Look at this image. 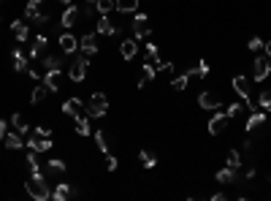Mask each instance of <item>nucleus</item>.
<instances>
[{"mask_svg":"<svg viewBox=\"0 0 271 201\" xmlns=\"http://www.w3.org/2000/svg\"><path fill=\"white\" fill-rule=\"evenodd\" d=\"M258 103L263 112H271V90H263V93L258 95Z\"/></svg>","mask_w":271,"mask_h":201,"instance_id":"33","label":"nucleus"},{"mask_svg":"<svg viewBox=\"0 0 271 201\" xmlns=\"http://www.w3.org/2000/svg\"><path fill=\"white\" fill-rule=\"evenodd\" d=\"M119 52H122V57H125V60H133V57H136V52H138V41H136V38H128V41H122Z\"/></svg>","mask_w":271,"mask_h":201,"instance_id":"25","label":"nucleus"},{"mask_svg":"<svg viewBox=\"0 0 271 201\" xmlns=\"http://www.w3.org/2000/svg\"><path fill=\"white\" fill-rule=\"evenodd\" d=\"M46 49H49V38L46 36H36V41H33V49H30V57L33 60H41L44 54H46Z\"/></svg>","mask_w":271,"mask_h":201,"instance_id":"14","label":"nucleus"},{"mask_svg":"<svg viewBox=\"0 0 271 201\" xmlns=\"http://www.w3.org/2000/svg\"><path fill=\"white\" fill-rule=\"evenodd\" d=\"M11 65H14V71H17V74L27 71V57H24L22 49H14V52H11Z\"/></svg>","mask_w":271,"mask_h":201,"instance_id":"20","label":"nucleus"},{"mask_svg":"<svg viewBox=\"0 0 271 201\" xmlns=\"http://www.w3.org/2000/svg\"><path fill=\"white\" fill-rule=\"evenodd\" d=\"M233 90L236 95H242L244 98V106H252V98H249V82L244 76H233Z\"/></svg>","mask_w":271,"mask_h":201,"instance_id":"11","label":"nucleus"},{"mask_svg":"<svg viewBox=\"0 0 271 201\" xmlns=\"http://www.w3.org/2000/svg\"><path fill=\"white\" fill-rule=\"evenodd\" d=\"M6 133H8V128H6V120H0V139L6 136Z\"/></svg>","mask_w":271,"mask_h":201,"instance_id":"44","label":"nucleus"},{"mask_svg":"<svg viewBox=\"0 0 271 201\" xmlns=\"http://www.w3.org/2000/svg\"><path fill=\"white\" fill-rule=\"evenodd\" d=\"M44 84H46L52 93H57L60 84H63V71H49L46 76H44Z\"/></svg>","mask_w":271,"mask_h":201,"instance_id":"23","label":"nucleus"},{"mask_svg":"<svg viewBox=\"0 0 271 201\" xmlns=\"http://www.w3.org/2000/svg\"><path fill=\"white\" fill-rule=\"evenodd\" d=\"M263 49H266V57H271V41H266Z\"/></svg>","mask_w":271,"mask_h":201,"instance_id":"45","label":"nucleus"},{"mask_svg":"<svg viewBox=\"0 0 271 201\" xmlns=\"http://www.w3.org/2000/svg\"><path fill=\"white\" fill-rule=\"evenodd\" d=\"M57 3H63V6H71V0H57Z\"/></svg>","mask_w":271,"mask_h":201,"instance_id":"46","label":"nucleus"},{"mask_svg":"<svg viewBox=\"0 0 271 201\" xmlns=\"http://www.w3.org/2000/svg\"><path fill=\"white\" fill-rule=\"evenodd\" d=\"M49 172H52V174H63L65 172V160L63 158H52V160H49Z\"/></svg>","mask_w":271,"mask_h":201,"instance_id":"35","label":"nucleus"},{"mask_svg":"<svg viewBox=\"0 0 271 201\" xmlns=\"http://www.w3.org/2000/svg\"><path fill=\"white\" fill-rule=\"evenodd\" d=\"M24 190H27L30 199H36V201L52 199V190H49V185H46V179H44L41 172H33V174H30L27 182H24Z\"/></svg>","mask_w":271,"mask_h":201,"instance_id":"1","label":"nucleus"},{"mask_svg":"<svg viewBox=\"0 0 271 201\" xmlns=\"http://www.w3.org/2000/svg\"><path fill=\"white\" fill-rule=\"evenodd\" d=\"M87 3H95V0H87Z\"/></svg>","mask_w":271,"mask_h":201,"instance_id":"47","label":"nucleus"},{"mask_svg":"<svg viewBox=\"0 0 271 201\" xmlns=\"http://www.w3.org/2000/svg\"><path fill=\"white\" fill-rule=\"evenodd\" d=\"M49 93H52V90H49L46 84H38V87L30 93V103H36V106H38V103H44V100L49 98Z\"/></svg>","mask_w":271,"mask_h":201,"instance_id":"26","label":"nucleus"},{"mask_svg":"<svg viewBox=\"0 0 271 201\" xmlns=\"http://www.w3.org/2000/svg\"><path fill=\"white\" fill-rule=\"evenodd\" d=\"M11 30H14V36H17V41H19V44L27 41V36H30V25L24 22V19H14V22H11Z\"/></svg>","mask_w":271,"mask_h":201,"instance_id":"16","label":"nucleus"},{"mask_svg":"<svg viewBox=\"0 0 271 201\" xmlns=\"http://www.w3.org/2000/svg\"><path fill=\"white\" fill-rule=\"evenodd\" d=\"M155 68H158V74H171L174 63H171V60H155Z\"/></svg>","mask_w":271,"mask_h":201,"instance_id":"37","label":"nucleus"},{"mask_svg":"<svg viewBox=\"0 0 271 201\" xmlns=\"http://www.w3.org/2000/svg\"><path fill=\"white\" fill-rule=\"evenodd\" d=\"M11 125L22 133V136H24V133H30V125H27V120H24L22 114H11Z\"/></svg>","mask_w":271,"mask_h":201,"instance_id":"28","label":"nucleus"},{"mask_svg":"<svg viewBox=\"0 0 271 201\" xmlns=\"http://www.w3.org/2000/svg\"><path fill=\"white\" fill-rule=\"evenodd\" d=\"M187 82H190V74H182V76H177L171 82V87L174 90H184V87H187Z\"/></svg>","mask_w":271,"mask_h":201,"instance_id":"39","label":"nucleus"},{"mask_svg":"<svg viewBox=\"0 0 271 201\" xmlns=\"http://www.w3.org/2000/svg\"><path fill=\"white\" fill-rule=\"evenodd\" d=\"M252 68H255L252 79H255V82H263V79L271 74V57H258V60H255Z\"/></svg>","mask_w":271,"mask_h":201,"instance_id":"8","label":"nucleus"},{"mask_svg":"<svg viewBox=\"0 0 271 201\" xmlns=\"http://www.w3.org/2000/svg\"><path fill=\"white\" fill-rule=\"evenodd\" d=\"M76 49H79V38L65 30L63 36H60V52H63V54H73Z\"/></svg>","mask_w":271,"mask_h":201,"instance_id":"10","label":"nucleus"},{"mask_svg":"<svg viewBox=\"0 0 271 201\" xmlns=\"http://www.w3.org/2000/svg\"><path fill=\"white\" fill-rule=\"evenodd\" d=\"M155 76H158V68H155L152 60H147V63H144V74H141V79H138V90H144L147 82H152Z\"/></svg>","mask_w":271,"mask_h":201,"instance_id":"18","label":"nucleus"},{"mask_svg":"<svg viewBox=\"0 0 271 201\" xmlns=\"http://www.w3.org/2000/svg\"><path fill=\"white\" fill-rule=\"evenodd\" d=\"M138 160H141L144 169H155V166H158V158H155L152 152H147V150H141V152H138Z\"/></svg>","mask_w":271,"mask_h":201,"instance_id":"30","label":"nucleus"},{"mask_svg":"<svg viewBox=\"0 0 271 201\" xmlns=\"http://www.w3.org/2000/svg\"><path fill=\"white\" fill-rule=\"evenodd\" d=\"M27 147L36 150V152H49V147H52V136H44V133L33 130V133L27 136Z\"/></svg>","mask_w":271,"mask_h":201,"instance_id":"5","label":"nucleus"},{"mask_svg":"<svg viewBox=\"0 0 271 201\" xmlns=\"http://www.w3.org/2000/svg\"><path fill=\"white\" fill-rule=\"evenodd\" d=\"M228 123H230V117H228V114L217 112L212 120H209V133H212V136H220V133H225V128H228Z\"/></svg>","mask_w":271,"mask_h":201,"instance_id":"7","label":"nucleus"},{"mask_svg":"<svg viewBox=\"0 0 271 201\" xmlns=\"http://www.w3.org/2000/svg\"><path fill=\"white\" fill-rule=\"evenodd\" d=\"M24 160H27V169H30V174H33V172H41V166H38V158H36V150H30V152H27V158H24Z\"/></svg>","mask_w":271,"mask_h":201,"instance_id":"36","label":"nucleus"},{"mask_svg":"<svg viewBox=\"0 0 271 201\" xmlns=\"http://www.w3.org/2000/svg\"><path fill=\"white\" fill-rule=\"evenodd\" d=\"M242 103H230L228 109H225V114H228V117H239V114H242Z\"/></svg>","mask_w":271,"mask_h":201,"instance_id":"40","label":"nucleus"},{"mask_svg":"<svg viewBox=\"0 0 271 201\" xmlns=\"http://www.w3.org/2000/svg\"><path fill=\"white\" fill-rule=\"evenodd\" d=\"M247 47L252 49V52H260V49H263V41H260V38L255 36V38H249V44H247Z\"/></svg>","mask_w":271,"mask_h":201,"instance_id":"42","label":"nucleus"},{"mask_svg":"<svg viewBox=\"0 0 271 201\" xmlns=\"http://www.w3.org/2000/svg\"><path fill=\"white\" fill-rule=\"evenodd\" d=\"M44 65L46 71H63V54H44Z\"/></svg>","mask_w":271,"mask_h":201,"instance_id":"24","label":"nucleus"},{"mask_svg":"<svg viewBox=\"0 0 271 201\" xmlns=\"http://www.w3.org/2000/svg\"><path fill=\"white\" fill-rule=\"evenodd\" d=\"M87 68H90L87 54H82V57H73L71 68H68V76H71V82H84V76H87Z\"/></svg>","mask_w":271,"mask_h":201,"instance_id":"4","label":"nucleus"},{"mask_svg":"<svg viewBox=\"0 0 271 201\" xmlns=\"http://www.w3.org/2000/svg\"><path fill=\"white\" fill-rule=\"evenodd\" d=\"M76 19H79V8L71 3V6H65L63 17H60V25H63V30H71L76 25Z\"/></svg>","mask_w":271,"mask_h":201,"instance_id":"13","label":"nucleus"},{"mask_svg":"<svg viewBox=\"0 0 271 201\" xmlns=\"http://www.w3.org/2000/svg\"><path fill=\"white\" fill-rule=\"evenodd\" d=\"M214 179H217L220 185H230V182H239V169H230V166H225V169H220V172L214 174Z\"/></svg>","mask_w":271,"mask_h":201,"instance_id":"15","label":"nucleus"},{"mask_svg":"<svg viewBox=\"0 0 271 201\" xmlns=\"http://www.w3.org/2000/svg\"><path fill=\"white\" fill-rule=\"evenodd\" d=\"M198 106L201 109H220V106H223V95H217V93H201L198 95Z\"/></svg>","mask_w":271,"mask_h":201,"instance_id":"9","label":"nucleus"},{"mask_svg":"<svg viewBox=\"0 0 271 201\" xmlns=\"http://www.w3.org/2000/svg\"><path fill=\"white\" fill-rule=\"evenodd\" d=\"M266 117H269V112H252V114H249L247 125H244V128H247V133H255V130L266 123Z\"/></svg>","mask_w":271,"mask_h":201,"instance_id":"17","label":"nucleus"},{"mask_svg":"<svg viewBox=\"0 0 271 201\" xmlns=\"http://www.w3.org/2000/svg\"><path fill=\"white\" fill-rule=\"evenodd\" d=\"M63 112H65V114H71V117H73V123H76V120L90 117V109H87V103H82L79 98H68V100H65V103H63Z\"/></svg>","mask_w":271,"mask_h":201,"instance_id":"2","label":"nucleus"},{"mask_svg":"<svg viewBox=\"0 0 271 201\" xmlns=\"http://www.w3.org/2000/svg\"><path fill=\"white\" fill-rule=\"evenodd\" d=\"M117 158H114V155H106V169H109V172H114V169H117Z\"/></svg>","mask_w":271,"mask_h":201,"instance_id":"43","label":"nucleus"},{"mask_svg":"<svg viewBox=\"0 0 271 201\" xmlns=\"http://www.w3.org/2000/svg\"><path fill=\"white\" fill-rule=\"evenodd\" d=\"M71 196H73V190H71V185H68V182H57V188L52 190L54 201H68Z\"/></svg>","mask_w":271,"mask_h":201,"instance_id":"22","label":"nucleus"},{"mask_svg":"<svg viewBox=\"0 0 271 201\" xmlns=\"http://www.w3.org/2000/svg\"><path fill=\"white\" fill-rule=\"evenodd\" d=\"M79 49H82V54H87V57L98 54V41H95L92 33H84V36L79 38Z\"/></svg>","mask_w":271,"mask_h":201,"instance_id":"12","label":"nucleus"},{"mask_svg":"<svg viewBox=\"0 0 271 201\" xmlns=\"http://www.w3.org/2000/svg\"><path fill=\"white\" fill-rule=\"evenodd\" d=\"M3 142H6V147H8V150H22V147H24L22 133H19V130H8L6 136H3Z\"/></svg>","mask_w":271,"mask_h":201,"instance_id":"21","label":"nucleus"},{"mask_svg":"<svg viewBox=\"0 0 271 201\" xmlns=\"http://www.w3.org/2000/svg\"><path fill=\"white\" fill-rule=\"evenodd\" d=\"M133 33H136V41H141L152 33V25H149V17L147 14H136L133 17Z\"/></svg>","mask_w":271,"mask_h":201,"instance_id":"6","label":"nucleus"},{"mask_svg":"<svg viewBox=\"0 0 271 201\" xmlns=\"http://www.w3.org/2000/svg\"><path fill=\"white\" fill-rule=\"evenodd\" d=\"M95 11H98L100 17L112 14V11H114V0H95Z\"/></svg>","mask_w":271,"mask_h":201,"instance_id":"29","label":"nucleus"},{"mask_svg":"<svg viewBox=\"0 0 271 201\" xmlns=\"http://www.w3.org/2000/svg\"><path fill=\"white\" fill-rule=\"evenodd\" d=\"M95 144H98V150L103 155H109V139H106V133H103V130H95Z\"/></svg>","mask_w":271,"mask_h":201,"instance_id":"31","label":"nucleus"},{"mask_svg":"<svg viewBox=\"0 0 271 201\" xmlns=\"http://www.w3.org/2000/svg\"><path fill=\"white\" fill-rule=\"evenodd\" d=\"M98 33H100V36H117L119 27H117V25H114L109 17H100V19H98Z\"/></svg>","mask_w":271,"mask_h":201,"instance_id":"19","label":"nucleus"},{"mask_svg":"<svg viewBox=\"0 0 271 201\" xmlns=\"http://www.w3.org/2000/svg\"><path fill=\"white\" fill-rule=\"evenodd\" d=\"M90 117H84V120H76V133L79 136H90V123H87Z\"/></svg>","mask_w":271,"mask_h":201,"instance_id":"38","label":"nucleus"},{"mask_svg":"<svg viewBox=\"0 0 271 201\" xmlns=\"http://www.w3.org/2000/svg\"><path fill=\"white\" fill-rule=\"evenodd\" d=\"M87 109H90V117H103V114L109 112V98L103 93H92Z\"/></svg>","mask_w":271,"mask_h":201,"instance_id":"3","label":"nucleus"},{"mask_svg":"<svg viewBox=\"0 0 271 201\" xmlns=\"http://www.w3.org/2000/svg\"><path fill=\"white\" fill-rule=\"evenodd\" d=\"M225 163H228L230 169H239V166H242V152H239V150H230V152H228V160H225Z\"/></svg>","mask_w":271,"mask_h":201,"instance_id":"34","label":"nucleus"},{"mask_svg":"<svg viewBox=\"0 0 271 201\" xmlns=\"http://www.w3.org/2000/svg\"><path fill=\"white\" fill-rule=\"evenodd\" d=\"M147 60H158V44H147Z\"/></svg>","mask_w":271,"mask_h":201,"instance_id":"41","label":"nucleus"},{"mask_svg":"<svg viewBox=\"0 0 271 201\" xmlns=\"http://www.w3.org/2000/svg\"><path fill=\"white\" fill-rule=\"evenodd\" d=\"M114 8H117L119 14H136L138 0H114Z\"/></svg>","mask_w":271,"mask_h":201,"instance_id":"27","label":"nucleus"},{"mask_svg":"<svg viewBox=\"0 0 271 201\" xmlns=\"http://www.w3.org/2000/svg\"><path fill=\"white\" fill-rule=\"evenodd\" d=\"M187 74H190V76H201V79H203L209 74V63H206V60H201V63L195 65V68H190Z\"/></svg>","mask_w":271,"mask_h":201,"instance_id":"32","label":"nucleus"}]
</instances>
